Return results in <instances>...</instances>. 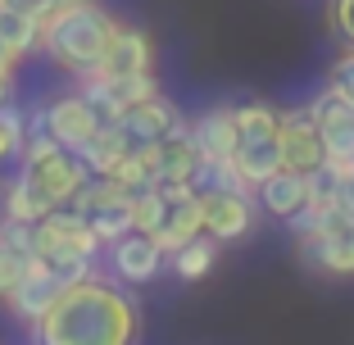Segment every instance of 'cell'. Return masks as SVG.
I'll use <instances>...</instances> for the list:
<instances>
[{"instance_id": "cell-1", "label": "cell", "mask_w": 354, "mask_h": 345, "mask_svg": "<svg viewBox=\"0 0 354 345\" xmlns=\"http://www.w3.org/2000/svg\"><path fill=\"white\" fill-rule=\"evenodd\" d=\"M32 336L37 345H136L141 309L127 291L91 277L82 286H68L46 323L32 327Z\"/></svg>"}, {"instance_id": "cell-2", "label": "cell", "mask_w": 354, "mask_h": 345, "mask_svg": "<svg viewBox=\"0 0 354 345\" xmlns=\"http://www.w3.org/2000/svg\"><path fill=\"white\" fill-rule=\"evenodd\" d=\"M123 23L114 14L86 0V5H64L46 19V32H41V50L50 64H59L64 73L73 77H91L104 68L109 50H114V37Z\"/></svg>"}, {"instance_id": "cell-3", "label": "cell", "mask_w": 354, "mask_h": 345, "mask_svg": "<svg viewBox=\"0 0 354 345\" xmlns=\"http://www.w3.org/2000/svg\"><path fill=\"white\" fill-rule=\"evenodd\" d=\"M100 250L104 245L95 241L91 223H86L82 214H73V209H55L46 223H37V259H41L64 286L91 282L95 277L91 263H95Z\"/></svg>"}, {"instance_id": "cell-4", "label": "cell", "mask_w": 354, "mask_h": 345, "mask_svg": "<svg viewBox=\"0 0 354 345\" xmlns=\"http://www.w3.org/2000/svg\"><path fill=\"white\" fill-rule=\"evenodd\" d=\"M19 159H23V164H19V178H28L32 187H37L55 205V209H68V205H73V196L86 187V178H91L86 159L77 155V150H64L50 132L28 136V146H23Z\"/></svg>"}, {"instance_id": "cell-5", "label": "cell", "mask_w": 354, "mask_h": 345, "mask_svg": "<svg viewBox=\"0 0 354 345\" xmlns=\"http://www.w3.org/2000/svg\"><path fill=\"white\" fill-rule=\"evenodd\" d=\"M236 127H241L236 168L259 191L268 178H277L286 168L281 164V114L272 105H236Z\"/></svg>"}, {"instance_id": "cell-6", "label": "cell", "mask_w": 354, "mask_h": 345, "mask_svg": "<svg viewBox=\"0 0 354 345\" xmlns=\"http://www.w3.org/2000/svg\"><path fill=\"white\" fill-rule=\"evenodd\" d=\"M100 127H104V114L82 91H68V95H59V100L46 105V132H50L64 150H77V155H82L95 136H100Z\"/></svg>"}, {"instance_id": "cell-7", "label": "cell", "mask_w": 354, "mask_h": 345, "mask_svg": "<svg viewBox=\"0 0 354 345\" xmlns=\"http://www.w3.org/2000/svg\"><path fill=\"white\" fill-rule=\"evenodd\" d=\"M281 164L291 173H304V178L327 168V141L318 132V118H313L309 105L281 114Z\"/></svg>"}, {"instance_id": "cell-8", "label": "cell", "mask_w": 354, "mask_h": 345, "mask_svg": "<svg viewBox=\"0 0 354 345\" xmlns=\"http://www.w3.org/2000/svg\"><path fill=\"white\" fill-rule=\"evenodd\" d=\"M159 191L168 196V218L155 232V241L164 254H177V250H187L191 241L205 236V205H200L196 187H159Z\"/></svg>"}, {"instance_id": "cell-9", "label": "cell", "mask_w": 354, "mask_h": 345, "mask_svg": "<svg viewBox=\"0 0 354 345\" xmlns=\"http://www.w3.org/2000/svg\"><path fill=\"white\" fill-rule=\"evenodd\" d=\"M205 205V236L223 241H241L254 227V200L250 191H200Z\"/></svg>"}, {"instance_id": "cell-10", "label": "cell", "mask_w": 354, "mask_h": 345, "mask_svg": "<svg viewBox=\"0 0 354 345\" xmlns=\"http://www.w3.org/2000/svg\"><path fill=\"white\" fill-rule=\"evenodd\" d=\"M114 127L123 132V141L132 150H155L159 141H168L177 127H187V123H182V114L168 105L164 95H155V100H146V105H132Z\"/></svg>"}, {"instance_id": "cell-11", "label": "cell", "mask_w": 354, "mask_h": 345, "mask_svg": "<svg viewBox=\"0 0 354 345\" xmlns=\"http://www.w3.org/2000/svg\"><path fill=\"white\" fill-rule=\"evenodd\" d=\"M37 263V227L32 223L0 218V300L10 304V295L23 286V277Z\"/></svg>"}, {"instance_id": "cell-12", "label": "cell", "mask_w": 354, "mask_h": 345, "mask_svg": "<svg viewBox=\"0 0 354 345\" xmlns=\"http://www.w3.org/2000/svg\"><path fill=\"white\" fill-rule=\"evenodd\" d=\"M146 155H150V168H155L159 187H196L200 168H205L196 141H191V123L177 127L168 141H159L155 150H146Z\"/></svg>"}, {"instance_id": "cell-13", "label": "cell", "mask_w": 354, "mask_h": 345, "mask_svg": "<svg viewBox=\"0 0 354 345\" xmlns=\"http://www.w3.org/2000/svg\"><path fill=\"white\" fill-rule=\"evenodd\" d=\"M64 291H68V286H64L59 277H55V272L37 259V263H32V272L23 277V286L10 295V314L19 318V323L37 327V323H46V314H50L55 304L64 300Z\"/></svg>"}, {"instance_id": "cell-14", "label": "cell", "mask_w": 354, "mask_h": 345, "mask_svg": "<svg viewBox=\"0 0 354 345\" xmlns=\"http://www.w3.org/2000/svg\"><path fill=\"white\" fill-rule=\"evenodd\" d=\"M191 141H196L205 164H236V141H241L236 109H227V105L205 109V114L191 123Z\"/></svg>"}, {"instance_id": "cell-15", "label": "cell", "mask_w": 354, "mask_h": 345, "mask_svg": "<svg viewBox=\"0 0 354 345\" xmlns=\"http://www.w3.org/2000/svg\"><path fill=\"white\" fill-rule=\"evenodd\" d=\"M109 259H114L118 282L146 286V282H155L159 272H164V259H168V254L159 250L155 236H146V232H132V236H123L118 245H109Z\"/></svg>"}, {"instance_id": "cell-16", "label": "cell", "mask_w": 354, "mask_h": 345, "mask_svg": "<svg viewBox=\"0 0 354 345\" xmlns=\"http://www.w3.org/2000/svg\"><path fill=\"white\" fill-rule=\"evenodd\" d=\"M309 109L327 141V159H354V105H345L341 95L327 86V91H318L309 100Z\"/></svg>"}, {"instance_id": "cell-17", "label": "cell", "mask_w": 354, "mask_h": 345, "mask_svg": "<svg viewBox=\"0 0 354 345\" xmlns=\"http://www.w3.org/2000/svg\"><path fill=\"white\" fill-rule=\"evenodd\" d=\"M100 73L104 77H150L155 73V41H150V32L118 28L114 50H109V59H104Z\"/></svg>"}, {"instance_id": "cell-18", "label": "cell", "mask_w": 354, "mask_h": 345, "mask_svg": "<svg viewBox=\"0 0 354 345\" xmlns=\"http://www.w3.org/2000/svg\"><path fill=\"white\" fill-rule=\"evenodd\" d=\"M304 259L313 263L318 272H332V277H350L354 272V223L327 232V236H313V241H300Z\"/></svg>"}, {"instance_id": "cell-19", "label": "cell", "mask_w": 354, "mask_h": 345, "mask_svg": "<svg viewBox=\"0 0 354 345\" xmlns=\"http://www.w3.org/2000/svg\"><path fill=\"white\" fill-rule=\"evenodd\" d=\"M309 200H313L309 178H304V173H291V168H281L277 178H268V182L259 187V205H263L268 214H277V218H286V223H291L295 214L309 205Z\"/></svg>"}, {"instance_id": "cell-20", "label": "cell", "mask_w": 354, "mask_h": 345, "mask_svg": "<svg viewBox=\"0 0 354 345\" xmlns=\"http://www.w3.org/2000/svg\"><path fill=\"white\" fill-rule=\"evenodd\" d=\"M41 32H46L41 19H32V14H19V10H5V5H0V46H5L14 59H28L32 50H41Z\"/></svg>"}, {"instance_id": "cell-21", "label": "cell", "mask_w": 354, "mask_h": 345, "mask_svg": "<svg viewBox=\"0 0 354 345\" xmlns=\"http://www.w3.org/2000/svg\"><path fill=\"white\" fill-rule=\"evenodd\" d=\"M127 191H123V182L118 178H100V173H91L86 178V187L73 196V205L68 209L73 214H82V218H95V214H104V209H118V205H127Z\"/></svg>"}, {"instance_id": "cell-22", "label": "cell", "mask_w": 354, "mask_h": 345, "mask_svg": "<svg viewBox=\"0 0 354 345\" xmlns=\"http://www.w3.org/2000/svg\"><path fill=\"white\" fill-rule=\"evenodd\" d=\"M55 214V205L41 196V191L32 187L28 178H14L10 187H5V218H14V223H46Z\"/></svg>"}, {"instance_id": "cell-23", "label": "cell", "mask_w": 354, "mask_h": 345, "mask_svg": "<svg viewBox=\"0 0 354 345\" xmlns=\"http://www.w3.org/2000/svg\"><path fill=\"white\" fill-rule=\"evenodd\" d=\"M127 155H132V146L123 141V132H118L114 123H104V127H100V136H95L91 146L82 150L86 168H91V173H100V178H109V173H114V168L123 164Z\"/></svg>"}, {"instance_id": "cell-24", "label": "cell", "mask_w": 354, "mask_h": 345, "mask_svg": "<svg viewBox=\"0 0 354 345\" xmlns=\"http://www.w3.org/2000/svg\"><path fill=\"white\" fill-rule=\"evenodd\" d=\"M214 259H218V241H214V236H200V241H191L187 250L173 254V272L182 277V282H200V277H209Z\"/></svg>"}, {"instance_id": "cell-25", "label": "cell", "mask_w": 354, "mask_h": 345, "mask_svg": "<svg viewBox=\"0 0 354 345\" xmlns=\"http://www.w3.org/2000/svg\"><path fill=\"white\" fill-rule=\"evenodd\" d=\"M164 218H168V196H164L159 187H150V191H141V196H132V223H136V232L155 236V232L164 227Z\"/></svg>"}, {"instance_id": "cell-26", "label": "cell", "mask_w": 354, "mask_h": 345, "mask_svg": "<svg viewBox=\"0 0 354 345\" xmlns=\"http://www.w3.org/2000/svg\"><path fill=\"white\" fill-rule=\"evenodd\" d=\"M28 146V114L19 105H0V164L23 155Z\"/></svg>"}, {"instance_id": "cell-27", "label": "cell", "mask_w": 354, "mask_h": 345, "mask_svg": "<svg viewBox=\"0 0 354 345\" xmlns=\"http://www.w3.org/2000/svg\"><path fill=\"white\" fill-rule=\"evenodd\" d=\"M327 86L341 95L345 105H354V50H345L341 59L332 64V82H327Z\"/></svg>"}, {"instance_id": "cell-28", "label": "cell", "mask_w": 354, "mask_h": 345, "mask_svg": "<svg viewBox=\"0 0 354 345\" xmlns=\"http://www.w3.org/2000/svg\"><path fill=\"white\" fill-rule=\"evenodd\" d=\"M332 28L341 32L354 50V0H332Z\"/></svg>"}, {"instance_id": "cell-29", "label": "cell", "mask_w": 354, "mask_h": 345, "mask_svg": "<svg viewBox=\"0 0 354 345\" xmlns=\"http://www.w3.org/2000/svg\"><path fill=\"white\" fill-rule=\"evenodd\" d=\"M5 10H19V14H32V19H50L55 10H59V0H0Z\"/></svg>"}, {"instance_id": "cell-30", "label": "cell", "mask_w": 354, "mask_h": 345, "mask_svg": "<svg viewBox=\"0 0 354 345\" xmlns=\"http://www.w3.org/2000/svg\"><path fill=\"white\" fill-rule=\"evenodd\" d=\"M14 68H19V59L0 46V105H10V95H14Z\"/></svg>"}, {"instance_id": "cell-31", "label": "cell", "mask_w": 354, "mask_h": 345, "mask_svg": "<svg viewBox=\"0 0 354 345\" xmlns=\"http://www.w3.org/2000/svg\"><path fill=\"white\" fill-rule=\"evenodd\" d=\"M64 5H86V0H59V10H64Z\"/></svg>"}]
</instances>
